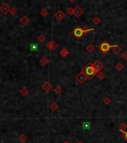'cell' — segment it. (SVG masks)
<instances>
[{
  "instance_id": "603a6c76",
  "label": "cell",
  "mask_w": 127,
  "mask_h": 143,
  "mask_svg": "<svg viewBox=\"0 0 127 143\" xmlns=\"http://www.w3.org/2000/svg\"><path fill=\"white\" fill-rule=\"evenodd\" d=\"M86 51L88 52V53H91V52L94 51V46L91 45V44H89V45H87V46H86Z\"/></svg>"
},
{
  "instance_id": "4fadbf2b",
  "label": "cell",
  "mask_w": 127,
  "mask_h": 143,
  "mask_svg": "<svg viewBox=\"0 0 127 143\" xmlns=\"http://www.w3.org/2000/svg\"><path fill=\"white\" fill-rule=\"evenodd\" d=\"M49 63H50V61H49V59L47 58V57H43V58L40 60V64H41V66H43V67L47 66Z\"/></svg>"
},
{
  "instance_id": "2e32d148",
  "label": "cell",
  "mask_w": 127,
  "mask_h": 143,
  "mask_svg": "<svg viewBox=\"0 0 127 143\" xmlns=\"http://www.w3.org/2000/svg\"><path fill=\"white\" fill-rule=\"evenodd\" d=\"M58 104H57V102H52L51 104H50V106H49V108L51 109L52 111H56L58 109Z\"/></svg>"
},
{
  "instance_id": "f1b7e54d",
  "label": "cell",
  "mask_w": 127,
  "mask_h": 143,
  "mask_svg": "<svg viewBox=\"0 0 127 143\" xmlns=\"http://www.w3.org/2000/svg\"><path fill=\"white\" fill-rule=\"evenodd\" d=\"M74 7L68 8V14L69 15H74Z\"/></svg>"
},
{
  "instance_id": "8fae6325",
  "label": "cell",
  "mask_w": 127,
  "mask_h": 143,
  "mask_svg": "<svg viewBox=\"0 0 127 143\" xmlns=\"http://www.w3.org/2000/svg\"><path fill=\"white\" fill-rule=\"evenodd\" d=\"M52 88H53V87H52V84H51L50 83H48V82L44 83L43 85H42V88H43L44 92H46V93H49L50 90L52 89Z\"/></svg>"
},
{
  "instance_id": "e0dca14e",
  "label": "cell",
  "mask_w": 127,
  "mask_h": 143,
  "mask_svg": "<svg viewBox=\"0 0 127 143\" xmlns=\"http://www.w3.org/2000/svg\"><path fill=\"white\" fill-rule=\"evenodd\" d=\"M119 130L121 132H124L125 130H127V125H126L125 122H121L119 124Z\"/></svg>"
},
{
  "instance_id": "ac0fdd59",
  "label": "cell",
  "mask_w": 127,
  "mask_h": 143,
  "mask_svg": "<svg viewBox=\"0 0 127 143\" xmlns=\"http://www.w3.org/2000/svg\"><path fill=\"white\" fill-rule=\"evenodd\" d=\"M20 93L23 95V97H26V95H28V93H29V90H28V88L26 87H24L20 90Z\"/></svg>"
},
{
  "instance_id": "d6a6232c",
  "label": "cell",
  "mask_w": 127,
  "mask_h": 143,
  "mask_svg": "<svg viewBox=\"0 0 127 143\" xmlns=\"http://www.w3.org/2000/svg\"><path fill=\"white\" fill-rule=\"evenodd\" d=\"M122 136H123V138L127 141V131H124V132H122Z\"/></svg>"
},
{
  "instance_id": "836d02e7",
  "label": "cell",
  "mask_w": 127,
  "mask_h": 143,
  "mask_svg": "<svg viewBox=\"0 0 127 143\" xmlns=\"http://www.w3.org/2000/svg\"><path fill=\"white\" fill-rule=\"evenodd\" d=\"M69 1H70V2H74L76 0H69Z\"/></svg>"
},
{
  "instance_id": "9a60e30c",
  "label": "cell",
  "mask_w": 127,
  "mask_h": 143,
  "mask_svg": "<svg viewBox=\"0 0 127 143\" xmlns=\"http://www.w3.org/2000/svg\"><path fill=\"white\" fill-rule=\"evenodd\" d=\"M60 54H61V56H62V57H64V58H66V57H68V56H69L70 52L68 51V49H65V48H64V49L61 50Z\"/></svg>"
},
{
  "instance_id": "5bb4252c",
  "label": "cell",
  "mask_w": 127,
  "mask_h": 143,
  "mask_svg": "<svg viewBox=\"0 0 127 143\" xmlns=\"http://www.w3.org/2000/svg\"><path fill=\"white\" fill-rule=\"evenodd\" d=\"M82 129H86V130H88V129H90L91 128V124H90V122H88V121H84L82 122Z\"/></svg>"
},
{
  "instance_id": "52a82bcc",
  "label": "cell",
  "mask_w": 127,
  "mask_h": 143,
  "mask_svg": "<svg viewBox=\"0 0 127 143\" xmlns=\"http://www.w3.org/2000/svg\"><path fill=\"white\" fill-rule=\"evenodd\" d=\"M54 16H55V18L57 19L58 21H63L66 15H65V13H64L62 10H59V11H57V12L54 14Z\"/></svg>"
},
{
  "instance_id": "ba28073f",
  "label": "cell",
  "mask_w": 127,
  "mask_h": 143,
  "mask_svg": "<svg viewBox=\"0 0 127 143\" xmlns=\"http://www.w3.org/2000/svg\"><path fill=\"white\" fill-rule=\"evenodd\" d=\"M46 47L48 48L49 50L55 51V50H56V49H57V48H58V44H57V43H56L55 41H50V42H48V43H47Z\"/></svg>"
},
{
  "instance_id": "484cf974",
  "label": "cell",
  "mask_w": 127,
  "mask_h": 143,
  "mask_svg": "<svg viewBox=\"0 0 127 143\" xmlns=\"http://www.w3.org/2000/svg\"><path fill=\"white\" fill-rule=\"evenodd\" d=\"M38 40L39 42H41V43H43V42H45V40H46V36L45 35H43V34H41V35H39L38 36Z\"/></svg>"
},
{
  "instance_id": "d6986e66",
  "label": "cell",
  "mask_w": 127,
  "mask_h": 143,
  "mask_svg": "<svg viewBox=\"0 0 127 143\" xmlns=\"http://www.w3.org/2000/svg\"><path fill=\"white\" fill-rule=\"evenodd\" d=\"M18 139H19V141L21 143H25L27 141V136L25 134H21V135H19V137H18Z\"/></svg>"
},
{
  "instance_id": "d590c367",
  "label": "cell",
  "mask_w": 127,
  "mask_h": 143,
  "mask_svg": "<svg viewBox=\"0 0 127 143\" xmlns=\"http://www.w3.org/2000/svg\"><path fill=\"white\" fill-rule=\"evenodd\" d=\"M77 143H83V142H82V141H78V142H77Z\"/></svg>"
},
{
  "instance_id": "30bf717a",
  "label": "cell",
  "mask_w": 127,
  "mask_h": 143,
  "mask_svg": "<svg viewBox=\"0 0 127 143\" xmlns=\"http://www.w3.org/2000/svg\"><path fill=\"white\" fill-rule=\"evenodd\" d=\"M20 22H21L22 25L26 26V25H28V24L30 23V19H29V17H28V16L24 15V16H22V17L20 18Z\"/></svg>"
},
{
  "instance_id": "ffe728a7",
  "label": "cell",
  "mask_w": 127,
  "mask_h": 143,
  "mask_svg": "<svg viewBox=\"0 0 127 143\" xmlns=\"http://www.w3.org/2000/svg\"><path fill=\"white\" fill-rule=\"evenodd\" d=\"M40 14L42 16H44V17H47L49 15V10L48 9H46V8H44V9H42V10L40 11Z\"/></svg>"
},
{
  "instance_id": "5b68a950",
  "label": "cell",
  "mask_w": 127,
  "mask_h": 143,
  "mask_svg": "<svg viewBox=\"0 0 127 143\" xmlns=\"http://www.w3.org/2000/svg\"><path fill=\"white\" fill-rule=\"evenodd\" d=\"M11 10V7L8 5L7 3H3L1 6H0V11H1L4 15H6V14H8L9 12H10Z\"/></svg>"
},
{
  "instance_id": "3957f363",
  "label": "cell",
  "mask_w": 127,
  "mask_h": 143,
  "mask_svg": "<svg viewBox=\"0 0 127 143\" xmlns=\"http://www.w3.org/2000/svg\"><path fill=\"white\" fill-rule=\"evenodd\" d=\"M76 80H78V84H83L86 80H87V78H86V74H84V71L82 70V72H79V73L76 76Z\"/></svg>"
},
{
  "instance_id": "83f0119b",
  "label": "cell",
  "mask_w": 127,
  "mask_h": 143,
  "mask_svg": "<svg viewBox=\"0 0 127 143\" xmlns=\"http://www.w3.org/2000/svg\"><path fill=\"white\" fill-rule=\"evenodd\" d=\"M55 93H58V94H59V93H62V88H61L60 85H57V87L55 88Z\"/></svg>"
},
{
  "instance_id": "e575fe53",
  "label": "cell",
  "mask_w": 127,
  "mask_h": 143,
  "mask_svg": "<svg viewBox=\"0 0 127 143\" xmlns=\"http://www.w3.org/2000/svg\"><path fill=\"white\" fill-rule=\"evenodd\" d=\"M63 143H70V142H69V141H64Z\"/></svg>"
},
{
  "instance_id": "8992f818",
  "label": "cell",
  "mask_w": 127,
  "mask_h": 143,
  "mask_svg": "<svg viewBox=\"0 0 127 143\" xmlns=\"http://www.w3.org/2000/svg\"><path fill=\"white\" fill-rule=\"evenodd\" d=\"M83 14V9L79 6V5H77L76 7H74V15L76 17H81L82 15Z\"/></svg>"
},
{
  "instance_id": "6da1fadb",
  "label": "cell",
  "mask_w": 127,
  "mask_h": 143,
  "mask_svg": "<svg viewBox=\"0 0 127 143\" xmlns=\"http://www.w3.org/2000/svg\"><path fill=\"white\" fill-rule=\"evenodd\" d=\"M83 71H84V74H86L87 80L92 79V78L94 77V76H96L97 73H98V72L95 70L94 67H93L92 63H88V65L86 66V68H84Z\"/></svg>"
},
{
  "instance_id": "d4e9b609",
  "label": "cell",
  "mask_w": 127,
  "mask_h": 143,
  "mask_svg": "<svg viewBox=\"0 0 127 143\" xmlns=\"http://www.w3.org/2000/svg\"><path fill=\"white\" fill-rule=\"evenodd\" d=\"M92 22L95 24V25H98L100 22H101V20H100V18H99V16H95L94 18L92 19Z\"/></svg>"
},
{
  "instance_id": "4dcf8cb0",
  "label": "cell",
  "mask_w": 127,
  "mask_h": 143,
  "mask_svg": "<svg viewBox=\"0 0 127 143\" xmlns=\"http://www.w3.org/2000/svg\"><path fill=\"white\" fill-rule=\"evenodd\" d=\"M121 58L123 59V60H127V51H124L123 53H121Z\"/></svg>"
},
{
  "instance_id": "4316f807",
  "label": "cell",
  "mask_w": 127,
  "mask_h": 143,
  "mask_svg": "<svg viewBox=\"0 0 127 143\" xmlns=\"http://www.w3.org/2000/svg\"><path fill=\"white\" fill-rule=\"evenodd\" d=\"M116 69L118 70V71H122V70L124 69V65L122 64V63H118V64L116 65Z\"/></svg>"
},
{
  "instance_id": "7c38bea8",
  "label": "cell",
  "mask_w": 127,
  "mask_h": 143,
  "mask_svg": "<svg viewBox=\"0 0 127 143\" xmlns=\"http://www.w3.org/2000/svg\"><path fill=\"white\" fill-rule=\"evenodd\" d=\"M30 50L32 52H38L39 51V45L36 44V43H32V44H30Z\"/></svg>"
},
{
  "instance_id": "cb8c5ba5",
  "label": "cell",
  "mask_w": 127,
  "mask_h": 143,
  "mask_svg": "<svg viewBox=\"0 0 127 143\" xmlns=\"http://www.w3.org/2000/svg\"><path fill=\"white\" fill-rule=\"evenodd\" d=\"M110 102H111V99H110L109 97H105L104 98H103V103H104L105 105H109Z\"/></svg>"
},
{
  "instance_id": "9c48e42d",
  "label": "cell",
  "mask_w": 127,
  "mask_h": 143,
  "mask_svg": "<svg viewBox=\"0 0 127 143\" xmlns=\"http://www.w3.org/2000/svg\"><path fill=\"white\" fill-rule=\"evenodd\" d=\"M92 65H93V67H94L95 70H96L97 72H100V71L103 69V64L101 63L100 61H95L94 63H92Z\"/></svg>"
},
{
  "instance_id": "277c9868",
  "label": "cell",
  "mask_w": 127,
  "mask_h": 143,
  "mask_svg": "<svg viewBox=\"0 0 127 143\" xmlns=\"http://www.w3.org/2000/svg\"><path fill=\"white\" fill-rule=\"evenodd\" d=\"M73 35L76 38H78V39H79V38H82L83 36V29L82 27H79V26L76 27L74 29V31H73Z\"/></svg>"
},
{
  "instance_id": "7a4b0ae2",
  "label": "cell",
  "mask_w": 127,
  "mask_h": 143,
  "mask_svg": "<svg viewBox=\"0 0 127 143\" xmlns=\"http://www.w3.org/2000/svg\"><path fill=\"white\" fill-rule=\"evenodd\" d=\"M114 47H115V45L114 46H111V45L108 44L106 41H104V42H102L99 46H98V50H99L102 54H107L108 52H109V50L110 49H113Z\"/></svg>"
},
{
  "instance_id": "1f68e13d",
  "label": "cell",
  "mask_w": 127,
  "mask_h": 143,
  "mask_svg": "<svg viewBox=\"0 0 127 143\" xmlns=\"http://www.w3.org/2000/svg\"><path fill=\"white\" fill-rule=\"evenodd\" d=\"M93 30V28H90V29H86V28H83V35H86L87 33L91 32Z\"/></svg>"
},
{
  "instance_id": "7402d4cb",
  "label": "cell",
  "mask_w": 127,
  "mask_h": 143,
  "mask_svg": "<svg viewBox=\"0 0 127 143\" xmlns=\"http://www.w3.org/2000/svg\"><path fill=\"white\" fill-rule=\"evenodd\" d=\"M96 77H97V79L98 80H104V78H105V75L102 73V72L100 71V72H98L97 73V75H96Z\"/></svg>"
},
{
  "instance_id": "f546056e",
  "label": "cell",
  "mask_w": 127,
  "mask_h": 143,
  "mask_svg": "<svg viewBox=\"0 0 127 143\" xmlns=\"http://www.w3.org/2000/svg\"><path fill=\"white\" fill-rule=\"evenodd\" d=\"M17 12H18V11H17V9H16L15 7H12V8H11V10H10V13L12 14L13 16H15L16 14H17Z\"/></svg>"
},
{
  "instance_id": "44dd1931",
  "label": "cell",
  "mask_w": 127,
  "mask_h": 143,
  "mask_svg": "<svg viewBox=\"0 0 127 143\" xmlns=\"http://www.w3.org/2000/svg\"><path fill=\"white\" fill-rule=\"evenodd\" d=\"M112 50H113V53L117 55V54H120V52H121V48H120L118 45H115V47H114Z\"/></svg>"
}]
</instances>
